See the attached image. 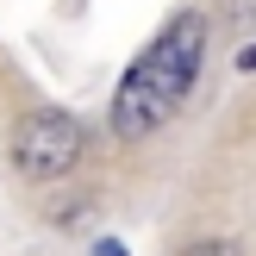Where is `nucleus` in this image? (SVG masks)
Returning a JSON list of instances; mask_svg holds the SVG:
<instances>
[{
    "label": "nucleus",
    "instance_id": "39448f33",
    "mask_svg": "<svg viewBox=\"0 0 256 256\" xmlns=\"http://www.w3.org/2000/svg\"><path fill=\"white\" fill-rule=\"evenodd\" d=\"M238 69H256V44H250V50H244V56H238Z\"/></svg>",
    "mask_w": 256,
    "mask_h": 256
},
{
    "label": "nucleus",
    "instance_id": "7ed1b4c3",
    "mask_svg": "<svg viewBox=\"0 0 256 256\" xmlns=\"http://www.w3.org/2000/svg\"><path fill=\"white\" fill-rule=\"evenodd\" d=\"M182 256H238V244H188Z\"/></svg>",
    "mask_w": 256,
    "mask_h": 256
},
{
    "label": "nucleus",
    "instance_id": "20e7f679",
    "mask_svg": "<svg viewBox=\"0 0 256 256\" xmlns=\"http://www.w3.org/2000/svg\"><path fill=\"white\" fill-rule=\"evenodd\" d=\"M94 256H125V244H119V238H100V244H94Z\"/></svg>",
    "mask_w": 256,
    "mask_h": 256
},
{
    "label": "nucleus",
    "instance_id": "f257e3e1",
    "mask_svg": "<svg viewBox=\"0 0 256 256\" xmlns=\"http://www.w3.org/2000/svg\"><path fill=\"white\" fill-rule=\"evenodd\" d=\"M200 50H206V19H200V12H182V19H175L169 32L132 62L125 88L112 94V132H119V138L156 132V125L175 112V100L194 88Z\"/></svg>",
    "mask_w": 256,
    "mask_h": 256
},
{
    "label": "nucleus",
    "instance_id": "f03ea898",
    "mask_svg": "<svg viewBox=\"0 0 256 256\" xmlns=\"http://www.w3.org/2000/svg\"><path fill=\"white\" fill-rule=\"evenodd\" d=\"M75 156H82V125H75L69 112H32V119L19 125V138H12V162H19L25 175H38V182L69 175Z\"/></svg>",
    "mask_w": 256,
    "mask_h": 256
}]
</instances>
